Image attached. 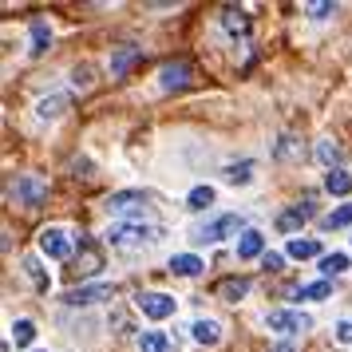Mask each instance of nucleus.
I'll list each match as a JSON object with an SVG mask.
<instances>
[{"label":"nucleus","instance_id":"4be33fe9","mask_svg":"<svg viewBox=\"0 0 352 352\" xmlns=\"http://www.w3.org/2000/svg\"><path fill=\"white\" fill-rule=\"evenodd\" d=\"M329 293H333V285H329V281H313V285L297 289V297H301V301H324Z\"/></svg>","mask_w":352,"mask_h":352},{"label":"nucleus","instance_id":"aec40b11","mask_svg":"<svg viewBox=\"0 0 352 352\" xmlns=\"http://www.w3.org/2000/svg\"><path fill=\"white\" fill-rule=\"evenodd\" d=\"M349 270V254H324L320 257V273L324 277H336V273Z\"/></svg>","mask_w":352,"mask_h":352},{"label":"nucleus","instance_id":"c756f323","mask_svg":"<svg viewBox=\"0 0 352 352\" xmlns=\"http://www.w3.org/2000/svg\"><path fill=\"white\" fill-rule=\"evenodd\" d=\"M324 226H329V230H340V226H352V202H344L340 210H333V214L324 218Z\"/></svg>","mask_w":352,"mask_h":352},{"label":"nucleus","instance_id":"f3484780","mask_svg":"<svg viewBox=\"0 0 352 352\" xmlns=\"http://www.w3.org/2000/svg\"><path fill=\"white\" fill-rule=\"evenodd\" d=\"M194 340H198V344H218V340H222L218 320H194Z\"/></svg>","mask_w":352,"mask_h":352},{"label":"nucleus","instance_id":"4468645a","mask_svg":"<svg viewBox=\"0 0 352 352\" xmlns=\"http://www.w3.org/2000/svg\"><path fill=\"white\" fill-rule=\"evenodd\" d=\"M80 273H99L103 270V254H99L96 241H83V254H80V265H76Z\"/></svg>","mask_w":352,"mask_h":352},{"label":"nucleus","instance_id":"0eeeda50","mask_svg":"<svg viewBox=\"0 0 352 352\" xmlns=\"http://www.w3.org/2000/svg\"><path fill=\"white\" fill-rule=\"evenodd\" d=\"M40 254L56 257V261H67L72 257V241H67L64 230H40Z\"/></svg>","mask_w":352,"mask_h":352},{"label":"nucleus","instance_id":"7ed1b4c3","mask_svg":"<svg viewBox=\"0 0 352 352\" xmlns=\"http://www.w3.org/2000/svg\"><path fill=\"white\" fill-rule=\"evenodd\" d=\"M107 210L111 214H119V218H139L143 222V214H151V202H146V194L143 190H119V194H111L107 198Z\"/></svg>","mask_w":352,"mask_h":352},{"label":"nucleus","instance_id":"dca6fc26","mask_svg":"<svg viewBox=\"0 0 352 352\" xmlns=\"http://www.w3.org/2000/svg\"><path fill=\"white\" fill-rule=\"evenodd\" d=\"M139 349L143 352H175V344L166 340V333H159V329H151V333L139 336Z\"/></svg>","mask_w":352,"mask_h":352},{"label":"nucleus","instance_id":"393cba45","mask_svg":"<svg viewBox=\"0 0 352 352\" xmlns=\"http://www.w3.org/2000/svg\"><path fill=\"white\" fill-rule=\"evenodd\" d=\"M12 336H16L20 349H28V344L36 340V324L32 320H16V324H12Z\"/></svg>","mask_w":352,"mask_h":352},{"label":"nucleus","instance_id":"2f4dec72","mask_svg":"<svg viewBox=\"0 0 352 352\" xmlns=\"http://www.w3.org/2000/svg\"><path fill=\"white\" fill-rule=\"evenodd\" d=\"M336 340L352 344V320H340V324H336Z\"/></svg>","mask_w":352,"mask_h":352},{"label":"nucleus","instance_id":"9d476101","mask_svg":"<svg viewBox=\"0 0 352 352\" xmlns=\"http://www.w3.org/2000/svg\"><path fill=\"white\" fill-rule=\"evenodd\" d=\"M103 297H111V285H80V289H72L67 293V305H96V301H103Z\"/></svg>","mask_w":352,"mask_h":352},{"label":"nucleus","instance_id":"c85d7f7f","mask_svg":"<svg viewBox=\"0 0 352 352\" xmlns=\"http://www.w3.org/2000/svg\"><path fill=\"white\" fill-rule=\"evenodd\" d=\"M64 107H67V96H48L40 103V115L44 119H56V115H64Z\"/></svg>","mask_w":352,"mask_h":352},{"label":"nucleus","instance_id":"f8f14e48","mask_svg":"<svg viewBox=\"0 0 352 352\" xmlns=\"http://www.w3.org/2000/svg\"><path fill=\"white\" fill-rule=\"evenodd\" d=\"M135 60H143V48H139V44H123V48L111 56V76H127V67L135 64Z\"/></svg>","mask_w":352,"mask_h":352},{"label":"nucleus","instance_id":"5701e85b","mask_svg":"<svg viewBox=\"0 0 352 352\" xmlns=\"http://www.w3.org/2000/svg\"><path fill=\"white\" fill-rule=\"evenodd\" d=\"M186 206L190 210H210L214 206V190H210V186H194L190 198H186Z\"/></svg>","mask_w":352,"mask_h":352},{"label":"nucleus","instance_id":"bb28decb","mask_svg":"<svg viewBox=\"0 0 352 352\" xmlns=\"http://www.w3.org/2000/svg\"><path fill=\"white\" fill-rule=\"evenodd\" d=\"M317 159L324 162L329 170H336V162H340V146H336V143H329V139H324V143L317 146Z\"/></svg>","mask_w":352,"mask_h":352},{"label":"nucleus","instance_id":"ddd939ff","mask_svg":"<svg viewBox=\"0 0 352 352\" xmlns=\"http://www.w3.org/2000/svg\"><path fill=\"white\" fill-rule=\"evenodd\" d=\"M170 273H178V277H198V273H202V257L175 254V257H170Z\"/></svg>","mask_w":352,"mask_h":352},{"label":"nucleus","instance_id":"cd10ccee","mask_svg":"<svg viewBox=\"0 0 352 352\" xmlns=\"http://www.w3.org/2000/svg\"><path fill=\"white\" fill-rule=\"evenodd\" d=\"M250 170H254V162L245 159V162H234V166H226L222 175H226V182H250Z\"/></svg>","mask_w":352,"mask_h":352},{"label":"nucleus","instance_id":"473e14b6","mask_svg":"<svg viewBox=\"0 0 352 352\" xmlns=\"http://www.w3.org/2000/svg\"><path fill=\"white\" fill-rule=\"evenodd\" d=\"M329 12H336L333 4H309V16H317V20H324Z\"/></svg>","mask_w":352,"mask_h":352},{"label":"nucleus","instance_id":"412c9836","mask_svg":"<svg viewBox=\"0 0 352 352\" xmlns=\"http://www.w3.org/2000/svg\"><path fill=\"white\" fill-rule=\"evenodd\" d=\"M48 44H52V28L44 24V20H36L32 24V56H40Z\"/></svg>","mask_w":352,"mask_h":352},{"label":"nucleus","instance_id":"423d86ee","mask_svg":"<svg viewBox=\"0 0 352 352\" xmlns=\"http://www.w3.org/2000/svg\"><path fill=\"white\" fill-rule=\"evenodd\" d=\"M135 305H139L143 317H151V320H162V317L175 313V297H166V293H139Z\"/></svg>","mask_w":352,"mask_h":352},{"label":"nucleus","instance_id":"b1692460","mask_svg":"<svg viewBox=\"0 0 352 352\" xmlns=\"http://www.w3.org/2000/svg\"><path fill=\"white\" fill-rule=\"evenodd\" d=\"M20 265H24V273H28V277L36 281V289H48V285H52V277H48L44 270H40V261H36V257H24Z\"/></svg>","mask_w":352,"mask_h":352},{"label":"nucleus","instance_id":"a878e982","mask_svg":"<svg viewBox=\"0 0 352 352\" xmlns=\"http://www.w3.org/2000/svg\"><path fill=\"white\" fill-rule=\"evenodd\" d=\"M222 24H226V28H230L234 36H241L245 28H250V24H245V16H241L238 8H222Z\"/></svg>","mask_w":352,"mask_h":352},{"label":"nucleus","instance_id":"9b49d317","mask_svg":"<svg viewBox=\"0 0 352 352\" xmlns=\"http://www.w3.org/2000/svg\"><path fill=\"white\" fill-rule=\"evenodd\" d=\"M214 293H218L222 301H241V297L250 293V277H222Z\"/></svg>","mask_w":352,"mask_h":352},{"label":"nucleus","instance_id":"f03ea898","mask_svg":"<svg viewBox=\"0 0 352 352\" xmlns=\"http://www.w3.org/2000/svg\"><path fill=\"white\" fill-rule=\"evenodd\" d=\"M8 198H16V202H24V206H44L48 202V178L44 175H20L12 186H8Z\"/></svg>","mask_w":352,"mask_h":352},{"label":"nucleus","instance_id":"6e6552de","mask_svg":"<svg viewBox=\"0 0 352 352\" xmlns=\"http://www.w3.org/2000/svg\"><path fill=\"white\" fill-rule=\"evenodd\" d=\"M190 72H194V67L186 64V60H175V64H166V67L159 72L162 91H178V87H186V83H190Z\"/></svg>","mask_w":352,"mask_h":352},{"label":"nucleus","instance_id":"7c9ffc66","mask_svg":"<svg viewBox=\"0 0 352 352\" xmlns=\"http://www.w3.org/2000/svg\"><path fill=\"white\" fill-rule=\"evenodd\" d=\"M305 151L297 143H293V139H281V143H277V159H301Z\"/></svg>","mask_w":352,"mask_h":352},{"label":"nucleus","instance_id":"1a4fd4ad","mask_svg":"<svg viewBox=\"0 0 352 352\" xmlns=\"http://www.w3.org/2000/svg\"><path fill=\"white\" fill-rule=\"evenodd\" d=\"M309 218H313V198H305V202H297L293 210H285V214L277 218V230H281V234H293V230H301Z\"/></svg>","mask_w":352,"mask_h":352},{"label":"nucleus","instance_id":"a211bd4d","mask_svg":"<svg viewBox=\"0 0 352 352\" xmlns=\"http://www.w3.org/2000/svg\"><path fill=\"white\" fill-rule=\"evenodd\" d=\"M285 254H289V257H297V261H305V257H317V254H320V245H317L313 238H293Z\"/></svg>","mask_w":352,"mask_h":352},{"label":"nucleus","instance_id":"f704fd0d","mask_svg":"<svg viewBox=\"0 0 352 352\" xmlns=\"http://www.w3.org/2000/svg\"><path fill=\"white\" fill-rule=\"evenodd\" d=\"M273 352H293V344H277V349H273Z\"/></svg>","mask_w":352,"mask_h":352},{"label":"nucleus","instance_id":"f257e3e1","mask_svg":"<svg viewBox=\"0 0 352 352\" xmlns=\"http://www.w3.org/2000/svg\"><path fill=\"white\" fill-rule=\"evenodd\" d=\"M162 238L159 226H143V222H119L107 230V241L119 245V250H143V245H155Z\"/></svg>","mask_w":352,"mask_h":352},{"label":"nucleus","instance_id":"20e7f679","mask_svg":"<svg viewBox=\"0 0 352 352\" xmlns=\"http://www.w3.org/2000/svg\"><path fill=\"white\" fill-rule=\"evenodd\" d=\"M241 226H245L241 214H222V218H214V222L198 226V230H194V241H198V245H214V241H222L226 234H238Z\"/></svg>","mask_w":352,"mask_h":352},{"label":"nucleus","instance_id":"2eb2a0df","mask_svg":"<svg viewBox=\"0 0 352 352\" xmlns=\"http://www.w3.org/2000/svg\"><path fill=\"white\" fill-rule=\"evenodd\" d=\"M261 250H265V238H261L257 230H245L241 241H238V257H265Z\"/></svg>","mask_w":352,"mask_h":352},{"label":"nucleus","instance_id":"39448f33","mask_svg":"<svg viewBox=\"0 0 352 352\" xmlns=\"http://www.w3.org/2000/svg\"><path fill=\"white\" fill-rule=\"evenodd\" d=\"M313 320L305 317V313H293V309H277V313H270V329L273 333H281V336H297L305 333Z\"/></svg>","mask_w":352,"mask_h":352},{"label":"nucleus","instance_id":"6ab92c4d","mask_svg":"<svg viewBox=\"0 0 352 352\" xmlns=\"http://www.w3.org/2000/svg\"><path fill=\"white\" fill-rule=\"evenodd\" d=\"M324 190H329V194H340V198H344V194L352 190V178L344 175V170H329V175H324Z\"/></svg>","mask_w":352,"mask_h":352},{"label":"nucleus","instance_id":"72a5a7b5","mask_svg":"<svg viewBox=\"0 0 352 352\" xmlns=\"http://www.w3.org/2000/svg\"><path fill=\"white\" fill-rule=\"evenodd\" d=\"M281 261H285L281 254H265V257H261V265H265V270H281Z\"/></svg>","mask_w":352,"mask_h":352}]
</instances>
